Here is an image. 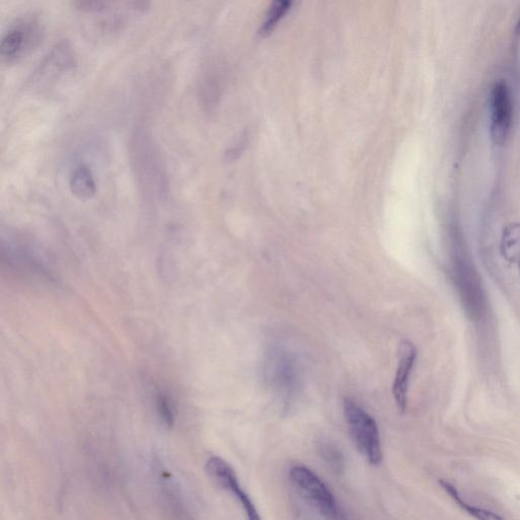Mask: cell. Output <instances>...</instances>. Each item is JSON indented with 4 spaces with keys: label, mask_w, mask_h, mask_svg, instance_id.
Wrapping results in <instances>:
<instances>
[{
    "label": "cell",
    "mask_w": 520,
    "mask_h": 520,
    "mask_svg": "<svg viewBox=\"0 0 520 520\" xmlns=\"http://www.w3.org/2000/svg\"><path fill=\"white\" fill-rule=\"evenodd\" d=\"M264 377L275 395L292 402L301 386V368L295 355L285 349L269 351L264 363Z\"/></svg>",
    "instance_id": "1"
},
{
    "label": "cell",
    "mask_w": 520,
    "mask_h": 520,
    "mask_svg": "<svg viewBox=\"0 0 520 520\" xmlns=\"http://www.w3.org/2000/svg\"><path fill=\"white\" fill-rule=\"evenodd\" d=\"M289 477L305 502L321 516L329 519L347 517L330 488L313 471L295 466L290 470Z\"/></svg>",
    "instance_id": "2"
},
{
    "label": "cell",
    "mask_w": 520,
    "mask_h": 520,
    "mask_svg": "<svg viewBox=\"0 0 520 520\" xmlns=\"http://www.w3.org/2000/svg\"><path fill=\"white\" fill-rule=\"evenodd\" d=\"M344 414L350 435L358 450L371 465H379L382 461V448L379 429L374 418L350 398L344 401Z\"/></svg>",
    "instance_id": "3"
},
{
    "label": "cell",
    "mask_w": 520,
    "mask_h": 520,
    "mask_svg": "<svg viewBox=\"0 0 520 520\" xmlns=\"http://www.w3.org/2000/svg\"><path fill=\"white\" fill-rule=\"evenodd\" d=\"M44 29L36 18L25 17L12 25L0 43V57L12 65L20 62L42 43Z\"/></svg>",
    "instance_id": "4"
},
{
    "label": "cell",
    "mask_w": 520,
    "mask_h": 520,
    "mask_svg": "<svg viewBox=\"0 0 520 520\" xmlns=\"http://www.w3.org/2000/svg\"><path fill=\"white\" fill-rule=\"evenodd\" d=\"M133 152L141 180L163 198L166 191L164 167L152 138L145 132H139L134 138Z\"/></svg>",
    "instance_id": "5"
},
{
    "label": "cell",
    "mask_w": 520,
    "mask_h": 520,
    "mask_svg": "<svg viewBox=\"0 0 520 520\" xmlns=\"http://www.w3.org/2000/svg\"><path fill=\"white\" fill-rule=\"evenodd\" d=\"M76 52L69 42L56 44L44 57L32 77L33 85L45 86L73 74L77 69Z\"/></svg>",
    "instance_id": "6"
},
{
    "label": "cell",
    "mask_w": 520,
    "mask_h": 520,
    "mask_svg": "<svg viewBox=\"0 0 520 520\" xmlns=\"http://www.w3.org/2000/svg\"><path fill=\"white\" fill-rule=\"evenodd\" d=\"M513 119V104L506 84L497 83L491 93V138L503 145L510 133Z\"/></svg>",
    "instance_id": "7"
},
{
    "label": "cell",
    "mask_w": 520,
    "mask_h": 520,
    "mask_svg": "<svg viewBox=\"0 0 520 520\" xmlns=\"http://www.w3.org/2000/svg\"><path fill=\"white\" fill-rule=\"evenodd\" d=\"M206 470L220 487L230 492L238 500L249 519H260L252 500L242 489L235 471L226 461L219 457H212L207 462Z\"/></svg>",
    "instance_id": "8"
},
{
    "label": "cell",
    "mask_w": 520,
    "mask_h": 520,
    "mask_svg": "<svg viewBox=\"0 0 520 520\" xmlns=\"http://www.w3.org/2000/svg\"><path fill=\"white\" fill-rule=\"evenodd\" d=\"M417 360V349L410 341H404L399 349V364L393 385V395L401 413L408 408L409 384Z\"/></svg>",
    "instance_id": "9"
},
{
    "label": "cell",
    "mask_w": 520,
    "mask_h": 520,
    "mask_svg": "<svg viewBox=\"0 0 520 520\" xmlns=\"http://www.w3.org/2000/svg\"><path fill=\"white\" fill-rule=\"evenodd\" d=\"M223 91V77L217 68L204 75L200 86V99L206 111H213L219 104Z\"/></svg>",
    "instance_id": "10"
},
{
    "label": "cell",
    "mask_w": 520,
    "mask_h": 520,
    "mask_svg": "<svg viewBox=\"0 0 520 520\" xmlns=\"http://www.w3.org/2000/svg\"><path fill=\"white\" fill-rule=\"evenodd\" d=\"M71 189L76 198L87 201L96 194V183L92 171L87 166H80L71 178Z\"/></svg>",
    "instance_id": "11"
},
{
    "label": "cell",
    "mask_w": 520,
    "mask_h": 520,
    "mask_svg": "<svg viewBox=\"0 0 520 520\" xmlns=\"http://www.w3.org/2000/svg\"><path fill=\"white\" fill-rule=\"evenodd\" d=\"M439 484L441 488L445 491L446 494L452 499V501L457 504L462 510L469 513L471 516L481 519V520H495L502 519V516L497 513L484 509L472 506L467 501L463 499V496L460 494L459 490L455 488L452 484L447 481L440 480Z\"/></svg>",
    "instance_id": "12"
},
{
    "label": "cell",
    "mask_w": 520,
    "mask_h": 520,
    "mask_svg": "<svg viewBox=\"0 0 520 520\" xmlns=\"http://www.w3.org/2000/svg\"><path fill=\"white\" fill-rule=\"evenodd\" d=\"M293 5V0H273L259 34L263 37L271 35L279 23L285 18Z\"/></svg>",
    "instance_id": "13"
},
{
    "label": "cell",
    "mask_w": 520,
    "mask_h": 520,
    "mask_svg": "<svg viewBox=\"0 0 520 520\" xmlns=\"http://www.w3.org/2000/svg\"><path fill=\"white\" fill-rule=\"evenodd\" d=\"M503 255L510 263L516 264L520 271V224L506 228L502 239Z\"/></svg>",
    "instance_id": "14"
},
{
    "label": "cell",
    "mask_w": 520,
    "mask_h": 520,
    "mask_svg": "<svg viewBox=\"0 0 520 520\" xmlns=\"http://www.w3.org/2000/svg\"><path fill=\"white\" fill-rule=\"evenodd\" d=\"M156 408L161 421L169 428L175 423V408L170 398L160 392L156 395Z\"/></svg>",
    "instance_id": "15"
},
{
    "label": "cell",
    "mask_w": 520,
    "mask_h": 520,
    "mask_svg": "<svg viewBox=\"0 0 520 520\" xmlns=\"http://www.w3.org/2000/svg\"><path fill=\"white\" fill-rule=\"evenodd\" d=\"M320 451L322 458L336 470H341L343 467L342 453L331 443H322L320 445Z\"/></svg>",
    "instance_id": "16"
},
{
    "label": "cell",
    "mask_w": 520,
    "mask_h": 520,
    "mask_svg": "<svg viewBox=\"0 0 520 520\" xmlns=\"http://www.w3.org/2000/svg\"><path fill=\"white\" fill-rule=\"evenodd\" d=\"M246 144H247V134H244L239 142L233 147L231 148L230 150L227 151L226 153V160L228 162H233L235 160H237L241 153L244 151L245 147H246Z\"/></svg>",
    "instance_id": "17"
},
{
    "label": "cell",
    "mask_w": 520,
    "mask_h": 520,
    "mask_svg": "<svg viewBox=\"0 0 520 520\" xmlns=\"http://www.w3.org/2000/svg\"><path fill=\"white\" fill-rule=\"evenodd\" d=\"M516 34H517V35L520 34V19H519L518 24H517Z\"/></svg>",
    "instance_id": "18"
}]
</instances>
